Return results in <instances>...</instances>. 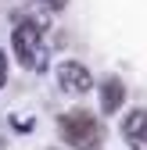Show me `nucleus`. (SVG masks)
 Masks as SVG:
<instances>
[{"instance_id": "nucleus-1", "label": "nucleus", "mask_w": 147, "mask_h": 150, "mask_svg": "<svg viewBox=\"0 0 147 150\" xmlns=\"http://www.w3.org/2000/svg\"><path fill=\"white\" fill-rule=\"evenodd\" d=\"M58 129H61V139H65L72 150H97V146L104 143L101 122L90 115V111H83V107L65 111L61 122H58Z\"/></svg>"}, {"instance_id": "nucleus-2", "label": "nucleus", "mask_w": 147, "mask_h": 150, "mask_svg": "<svg viewBox=\"0 0 147 150\" xmlns=\"http://www.w3.org/2000/svg\"><path fill=\"white\" fill-rule=\"evenodd\" d=\"M11 47H14V57L22 61L32 71H43L47 68V50H43V22L40 18H22L18 29L11 32Z\"/></svg>"}, {"instance_id": "nucleus-3", "label": "nucleus", "mask_w": 147, "mask_h": 150, "mask_svg": "<svg viewBox=\"0 0 147 150\" xmlns=\"http://www.w3.org/2000/svg\"><path fill=\"white\" fill-rule=\"evenodd\" d=\"M54 75H58V86L65 93H90L93 89V75H90V68L79 64V61H61Z\"/></svg>"}, {"instance_id": "nucleus-4", "label": "nucleus", "mask_w": 147, "mask_h": 150, "mask_svg": "<svg viewBox=\"0 0 147 150\" xmlns=\"http://www.w3.org/2000/svg\"><path fill=\"white\" fill-rule=\"evenodd\" d=\"M122 136H126V143L133 150H147V111L143 107L129 111V115L122 118Z\"/></svg>"}, {"instance_id": "nucleus-5", "label": "nucleus", "mask_w": 147, "mask_h": 150, "mask_svg": "<svg viewBox=\"0 0 147 150\" xmlns=\"http://www.w3.org/2000/svg\"><path fill=\"white\" fill-rule=\"evenodd\" d=\"M122 100H126L122 79H104L101 82V111H104V115H115V111L122 107Z\"/></svg>"}, {"instance_id": "nucleus-6", "label": "nucleus", "mask_w": 147, "mask_h": 150, "mask_svg": "<svg viewBox=\"0 0 147 150\" xmlns=\"http://www.w3.org/2000/svg\"><path fill=\"white\" fill-rule=\"evenodd\" d=\"M7 82V57H4V50H0V89H4Z\"/></svg>"}, {"instance_id": "nucleus-7", "label": "nucleus", "mask_w": 147, "mask_h": 150, "mask_svg": "<svg viewBox=\"0 0 147 150\" xmlns=\"http://www.w3.org/2000/svg\"><path fill=\"white\" fill-rule=\"evenodd\" d=\"M65 4H68V0H43V7H50V11H61Z\"/></svg>"}, {"instance_id": "nucleus-8", "label": "nucleus", "mask_w": 147, "mask_h": 150, "mask_svg": "<svg viewBox=\"0 0 147 150\" xmlns=\"http://www.w3.org/2000/svg\"><path fill=\"white\" fill-rule=\"evenodd\" d=\"M14 129H32V118H11Z\"/></svg>"}]
</instances>
